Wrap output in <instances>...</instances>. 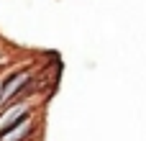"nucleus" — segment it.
I'll list each match as a JSON object with an SVG mask.
<instances>
[{
  "mask_svg": "<svg viewBox=\"0 0 146 141\" xmlns=\"http://www.w3.org/2000/svg\"><path fill=\"white\" fill-rule=\"evenodd\" d=\"M44 103L46 100H18V103H10L0 110V131L15 126L18 121H23L26 116L36 113V110H44Z\"/></svg>",
  "mask_w": 146,
  "mask_h": 141,
  "instance_id": "2",
  "label": "nucleus"
},
{
  "mask_svg": "<svg viewBox=\"0 0 146 141\" xmlns=\"http://www.w3.org/2000/svg\"><path fill=\"white\" fill-rule=\"evenodd\" d=\"M0 108H3V72H0Z\"/></svg>",
  "mask_w": 146,
  "mask_h": 141,
  "instance_id": "3",
  "label": "nucleus"
},
{
  "mask_svg": "<svg viewBox=\"0 0 146 141\" xmlns=\"http://www.w3.org/2000/svg\"><path fill=\"white\" fill-rule=\"evenodd\" d=\"M41 128H44V110H36L23 121H18L15 126L0 131V141H38Z\"/></svg>",
  "mask_w": 146,
  "mask_h": 141,
  "instance_id": "1",
  "label": "nucleus"
}]
</instances>
